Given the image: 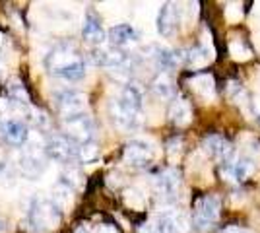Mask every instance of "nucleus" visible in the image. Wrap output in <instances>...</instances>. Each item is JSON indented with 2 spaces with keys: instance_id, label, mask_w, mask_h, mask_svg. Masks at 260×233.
I'll use <instances>...</instances> for the list:
<instances>
[{
  "instance_id": "f03ea898",
  "label": "nucleus",
  "mask_w": 260,
  "mask_h": 233,
  "mask_svg": "<svg viewBox=\"0 0 260 233\" xmlns=\"http://www.w3.org/2000/svg\"><path fill=\"white\" fill-rule=\"evenodd\" d=\"M45 154L49 159H54L58 163H72L76 159H82V146L76 140H72L66 132L51 134L45 142Z\"/></svg>"
},
{
  "instance_id": "f3484780",
  "label": "nucleus",
  "mask_w": 260,
  "mask_h": 233,
  "mask_svg": "<svg viewBox=\"0 0 260 233\" xmlns=\"http://www.w3.org/2000/svg\"><path fill=\"white\" fill-rule=\"evenodd\" d=\"M155 233H179V222L173 214H161L155 222Z\"/></svg>"
},
{
  "instance_id": "6ab92c4d",
  "label": "nucleus",
  "mask_w": 260,
  "mask_h": 233,
  "mask_svg": "<svg viewBox=\"0 0 260 233\" xmlns=\"http://www.w3.org/2000/svg\"><path fill=\"white\" fill-rule=\"evenodd\" d=\"M254 171V165L250 159H239L237 163H233V175L239 181H245L250 177V173Z\"/></svg>"
},
{
  "instance_id": "393cba45",
  "label": "nucleus",
  "mask_w": 260,
  "mask_h": 233,
  "mask_svg": "<svg viewBox=\"0 0 260 233\" xmlns=\"http://www.w3.org/2000/svg\"><path fill=\"white\" fill-rule=\"evenodd\" d=\"M256 122H258V124H260V115H258V117H256Z\"/></svg>"
},
{
  "instance_id": "9b49d317",
  "label": "nucleus",
  "mask_w": 260,
  "mask_h": 233,
  "mask_svg": "<svg viewBox=\"0 0 260 233\" xmlns=\"http://www.w3.org/2000/svg\"><path fill=\"white\" fill-rule=\"evenodd\" d=\"M175 25H177V10L173 4H163L159 14H157V31L163 37L173 35Z\"/></svg>"
},
{
  "instance_id": "20e7f679",
  "label": "nucleus",
  "mask_w": 260,
  "mask_h": 233,
  "mask_svg": "<svg viewBox=\"0 0 260 233\" xmlns=\"http://www.w3.org/2000/svg\"><path fill=\"white\" fill-rule=\"evenodd\" d=\"M64 126H66V134H68L72 140H76L80 146L91 144L95 126H93V121L87 117L86 113L64 119Z\"/></svg>"
},
{
  "instance_id": "412c9836",
  "label": "nucleus",
  "mask_w": 260,
  "mask_h": 233,
  "mask_svg": "<svg viewBox=\"0 0 260 233\" xmlns=\"http://www.w3.org/2000/svg\"><path fill=\"white\" fill-rule=\"evenodd\" d=\"M208 58V49L204 47H194V49H190L188 51V56H186V60L188 62H192V64H202V62H206Z\"/></svg>"
},
{
  "instance_id": "ddd939ff",
  "label": "nucleus",
  "mask_w": 260,
  "mask_h": 233,
  "mask_svg": "<svg viewBox=\"0 0 260 233\" xmlns=\"http://www.w3.org/2000/svg\"><path fill=\"white\" fill-rule=\"evenodd\" d=\"M138 39L136 29L128 25V23H119V25H113L109 29V41L115 45V47H122V45H128L132 41Z\"/></svg>"
},
{
  "instance_id": "0eeeda50",
  "label": "nucleus",
  "mask_w": 260,
  "mask_h": 233,
  "mask_svg": "<svg viewBox=\"0 0 260 233\" xmlns=\"http://www.w3.org/2000/svg\"><path fill=\"white\" fill-rule=\"evenodd\" d=\"M153 157V150L152 146L144 140H130L126 148H124V161L130 163V165H148Z\"/></svg>"
},
{
  "instance_id": "dca6fc26",
  "label": "nucleus",
  "mask_w": 260,
  "mask_h": 233,
  "mask_svg": "<svg viewBox=\"0 0 260 233\" xmlns=\"http://www.w3.org/2000/svg\"><path fill=\"white\" fill-rule=\"evenodd\" d=\"M171 119H173L175 124H186V122L190 121V107H188V103L184 99H179L173 103V107H171Z\"/></svg>"
},
{
  "instance_id": "4be33fe9",
  "label": "nucleus",
  "mask_w": 260,
  "mask_h": 233,
  "mask_svg": "<svg viewBox=\"0 0 260 233\" xmlns=\"http://www.w3.org/2000/svg\"><path fill=\"white\" fill-rule=\"evenodd\" d=\"M231 55L235 56V58H239V60H243V58H249L250 51H249V49L239 47V43H233V45H231Z\"/></svg>"
},
{
  "instance_id": "9d476101",
  "label": "nucleus",
  "mask_w": 260,
  "mask_h": 233,
  "mask_svg": "<svg viewBox=\"0 0 260 233\" xmlns=\"http://www.w3.org/2000/svg\"><path fill=\"white\" fill-rule=\"evenodd\" d=\"M82 35L86 41H91V43H101L103 41V27H101V20L95 16V12L89 10L86 14V20H84V27H82Z\"/></svg>"
},
{
  "instance_id": "7ed1b4c3",
  "label": "nucleus",
  "mask_w": 260,
  "mask_h": 233,
  "mask_svg": "<svg viewBox=\"0 0 260 233\" xmlns=\"http://www.w3.org/2000/svg\"><path fill=\"white\" fill-rule=\"evenodd\" d=\"M60 212L56 210L53 202L43 198H35L29 206V223L35 231H45L49 229L53 223L58 222Z\"/></svg>"
},
{
  "instance_id": "aec40b11",
  "label": "nucleus",
  "mask_w": 260,
  "mask_h": 233,
  "mask_svg": "<svg viewBox=\"0 0 260 233\" xmlns=\"http://www.w3.org/2000/svg\"><path fill=\"white\" fill-rule=\"evenodd\" d=\"M153 91H155L159 97H171V93H173L171 82H169L165 76H159L155 82H153Z\"/></svg>"
},
{
  "instance_id": "2eb2a0df",
  "label": "nucleus",
  "mask_w": 260,
  "mask_h": 233,
  "mask_svg": "<svg viewBox=\"0 0 260 233\" xmlns=\"http://www.w3.org/2000/svg\"><path fill=\"white\" fill-rule=\"evenodd\" d=\"M20 169H22V173L25 177L33 179L43 173L45 163L39 157H35V155H23L22 159H20Z\"/></svg>"
},
{
  "instance_id": "1a4fd4ad",
  "label": "nucleus",
  "mask_w": 260,
  "mask_h": 233,
  "mask_svg": "<svg viewBox=\"0 0 260 233\" xmlns=\"http://www.w3.org/2000/svg\"><path fill=\"white\" fill-rule=\"evenodd\" d=\"M91 58L95 64H101V66H122L126 62V56L124 53H120L117 49H95L91 53Z\"/></svg>"
},
{
  "instance_id": "4468645a",
  "label": "nucleus",
  "mask_w": 260,
  "mask_h": 233,
  "mask_svg": "<svg viewBox=\"0 0 260 233\" xmlns=\"http://www.w3.org/2000/svg\"><path fill=\"white\" fill-rule=\"evenodd\" d=\"M204 148H206V152L212 157H225L229 161H231V155H233V152H231V148L228 146V142L221 138V136H217V134H212V136H208L206 142H204Z\"/></svg>"
},
{
  "instance_id": "5701e85b",
  "label": "nucleus",
  "mask_w": 260,
  "mask_h": 233,
  "mask_svg": "<svg viewBox=\"0 0 260 233\" xmlns=\"http://www.w3.org/2000/svg\"><path fill=\"white\" fill-rule=\"evenodd\" d=\"M221 233H249V231H245L241 227H228V229H223Z\"/></svg>"
},
{
  "instance_id": "6e6552de",
  "label": "nucleus",
  "mask_w": 260,
  "mask_h": 233,
  "mask_svg": "<svg viewBox=\"0 0 260 233\" xmlns=\"http://www.w3.org/2000/svg\"><path fill=\"white\" fill-rule=\"evenodd\" d=\"M2 136L4 140L12 146H23L27 142V136H29V128L27 124L20 119H8V121L2 122Z\"/></svg>"
},
{
  "instance_id": "a211bd4d",
  "label": "nucleus",
  "mask_w": 260,
  "mask_h": 233,
  "mask_svg": "<svg viewBox=\"0 0 260 233\" xmlns=\"http://www.w3.org/2000/svg\"><path fill=\"white\" fill-rule=\"evenodd\" d=\"M153 60H155V64L161 68V70H171L175 66V62H177V58L171 51H167V49H161V47H155V55H153Z\"/></svg>"
},
{
  "instance_id": "b1692460",
  "label": "nucleus",
  "mask_w": 260,
  "mask_h": 233,
  "mask_svg": "<svg viewBox=\"0 0 260 233\" xmlns=\"http://www.w3.org/2000/svg\"><path fill=\"white\" fill-rule=\"evenodd\" d=\"M6 227H8V225H6V222H4V220H0V233L6 231Z\"/></svg>"
},
{
  "instance_id": "423d86ee",
  "label": "nucleus",
  "mask_w": 260,
  "mask_h": 233,
  "mask_svg": "<svg viewBox=\"0 0 260 233\" xmlns=\"http://www.w3.org/2000/svg\"><path fill=\"white\" fill-rule=\"evenodd\" d=\"M54 103L56 109L62 115V119L74 117V115H82L86 109V95L80 93L76 89H62L54 95Z\"/></svg>"
},
{
  "instance_id": "f8f14e48",
  "label": "nucleus",
  "mask_w": 260,
  "mask_h": 233,
  "mask_svg": "<svg viewBox=\"0 0 260 233\" xmlns=\"http://www.w3.org/2000/svg\"><path fill=\"white\" fill-rule=\"evenodd\" d=\"M179 181H181V175H179L177 169H163L161 173L155 177V185H157L161 194L173 196L179 189Z\"/></svg>"
},
{
  "instance_id": "39448f33",
  "label": "nucleus",
  "mask_w": 260,
  "mask_h": 233,
  "mask_svg": "<svg viewBox=\"0 0 260 233\" xmlns=\"http://www.w3.org/2000/svg\"><path fill=\"white\" fill-rule=\"evenodd\" d=\"M219 216V198L214 194H208L196 202L194 206V225L198 231H208L212 223Z\"/></svg>"
},
{
  "instance_id": "f257e3e1",
  "label": "nucleus",
  "mask_w": 260,
  "mask_h": 233,
  "mask_svg": "<svg viewBox=\"0 0 260 233\" xmlns=\"http://www.w3.org/2000/svg\"><path fill=\"white\" fill-rule=\"evenodd\" d=\"M142 111V91L136 86L122 88L120 95L111 103V115L113 121L124 130H132L140 124Z\"/></svg>"
}]
</instances>
